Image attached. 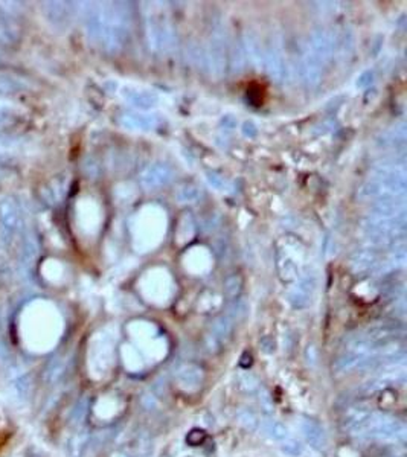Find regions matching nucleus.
<instances>
[{
    "label": "nucleus",
    "mask_w": 407,
    "mask_h": 457,
    "mask_svg": "<svg viewBox=\"0 0 407 457\" xmlns=\"http://www.w3.org/2000/svg\"><path fill=\"white\" fill-rule=\"evenodd\" d=\"M10 389L15 399L26 401L31 392V381L26 371L20 366H14L10 371Z\"/></svg>",
    "instance_id": "nucleus-2"
},
{
    "label": "nucleus",
    "mask_w": 407,
    "mask_h": 457,
    "mask_svg": "<svg viewBox=\"0 0 407 457\" xmlns=\"http://www.w3.org/2000/svg\"><path fill=\"white\" fill-rule=\"evenodd\" d=\"M19 109L11 102L0 101V127L11 124L15 118H19Z\"/></svg>",
    "instance_id": "nucleus-6"
},
{
    "label": "nucleus",
    "mask_w": 407,
    "mask_h": 457,
    "mask_svg": "<svg viewBox=\"0 0 407 457\" xmlns=\"http://www.w3.org/2000/svg\"><path fill=\"white\" fill-rule=\"evenodd\" d=\"M264 431L267 433V435L271 438V439H275L278 440V442H285V440H289L290 439V435H289V430H287L281 422H278V421H266L264 422Z\"/></svg>",
    "instance_id": "nucleus-5"
},
{
    "label": "nucleus",
    "mask_w": 407,
    "mask_h": 457,
    "mask_svg": "<svg viewBox=\"0 0 407 457\" xmlns=\"http://www.w3.org/2000/svg\"><path fill=\"white\" fill-rule=\"evenodd\" d=\"M302 430H304V435L311 445L316 448L325 447V444H326L325 433H324V428L319 426L317 422L304 421V424H302Z\"/></svg>",
    "instance_id": "nucleus-4"
},
{
    "label": "nucleus",
    "mask_w": 407,
    "mask_h": 457,
    "mask_svg": "<svg viewBox=\"0 0 407 457\" xmlns=\"http://www.w3.org/2000/svg\"><path fill=\"white\" fill-rule=\"evenodd\" d=\"M23 227V216L19 203L13 197L0 200V236L3 244H11Z\"/></svg>",
    "instance_id": "nucleus-1"
},
{
    "label": "nucleus",
    "mask_w": 407,
    "mask_h": 457,
    "mask_svg": "<svg viewBox=\"0 0 407 457\" xmlns=\"http://www.w3.org/2000/svg\"><path fill=\"white\" fill-rule=\"evenodd\" d=\"M63 369H65V366H63V363L60 362V360H55V362H52L49 364V367H47L46 375H45L46 383L52 384V383L57 381L60 376L63 375Z\"/></svg>",
    "instance_id": "nucleus-7"
},
{
    "label": "nucleus",
    "mask_w": 407,
    "mask_h": 457,
    "mask_svg": "<svg viewBox=\"0 0 407 457\" xmlns=\"http://www.w3.org/2000/svg\"><path fill=\"white\" fill-rule=\"evenodd\" d=\"M8 175V168L6 165H3L2 162H0V180H2L3 177H6Z\"/></svg>",
    "instance_id": "nucleus-8"
},
{
    "label": "nucleus",
    "mask_w": 407,
    "mask_h": 457,
    "mask_svg": "<svg viewBox=\"0 0 407 457\" xmlns=\"http://www.w3.org/2000/svg\"><path fill=\"white\" fill-rule=\"evenodd\" d=\"M19 34V29L15 26L14 17L6 13L3 8H0V42L11 43Z\"/></svg>",
    "instance_id": "nucleus-3"
}]
</instances>
